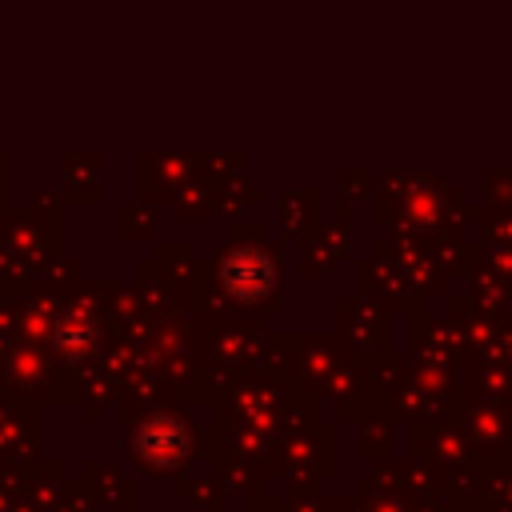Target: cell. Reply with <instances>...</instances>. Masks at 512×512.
<instances>
[{"label":"cell","mask_w":512,"mask_h":512,"mask_svg":"<svg viewBox=\"0 0 512 512\" xmlns=\"http://www.w3.org/2000/svg\"><path fill=\"white\" fill-rule=\"evenodd\" d=\"M132 448L136 456L148 464V468H172L184 460L188 452V428L172 416H148L136 436H132Z\"/></svg>","instance_id":"cell-1"},{"label":"cell","mask_w":512,"mask_h":512,"mask_svg":"<svg viewBox=\"0 0 512 512\" xmlns=\"http://www.w3.org/2000/svg\"><path fill=\"white\" fill-rule=\"evenodd\" d=\"M220 276L244 300H256V296H264L272 288V264L260 252H232L228 264H220Z\"/></svg>","instance_id":"cell-2"}]
</instances>
